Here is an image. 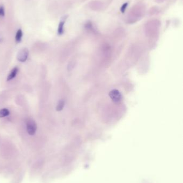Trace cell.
Listing matches in <instances>:
<instances>
[{
	"label": "cell",
	"mask_w": 183,
	"mask_h": 183,
	"mask_svg": "<svg viewBox=\"0 0 183 183\" xmlns=\"http://www.w3.org/2000/svg\"><path fill=\"white\" fill-rule=\"evenodd\" d=\"M37 129V124L35 120L28 119L26 121V130L29 135L33 136L36 132Z\"/></svg>",
	"instance_id": "cell-1"
},
{
	"label": "cell",
	"mask_w": 183,
	"mask_h": 183,
	"mask_svg": "<svg viewBox=\"0 0 183 183\" xmlns=\"http://www.w3.org/2000/svg\"><path fill=\"white\" fill-rule=\"evenodd\" d=\"M28 54L29 52L27 48H24L22 49L17 54V60L21 62H25L28 58Z\"/></svg>",
	"instance_id": "cell-2"
},
{
	"label": "cell",
	"mask_w": 183,
	"mask_h": 183,
	"mask_svg": "<svg viewBox=\"0 0 183 183\" xmlns=\"http://www.w3.org/2000/svg\"><path fill=\"white\" fill-rule=\"evenodd\" d=\"M109 96L112 100L115 102H117L121 100V94L117 89H113L109 93Z\"/></svg>",
	"instance_id": "cell-3"
},
{
	"label": "cell",
	"mask_w": 183,
	"mask_h": 183,
	"mask_svg": "<svg viewBox=\"0 0 183 183\" xmlns=\"http://www.w3.org/2000/svg\"><path fill=\"white\" fill-rule=\"evenodd\" d=\"M67 18V17L65 16L62 18V19L61 20L60 23L59 24L58 26V33L59 35H62L64 32V25L66 21V18Z\"/></svg>",
	"instance_id": "cell-4"
},
{
	"label": "cell",
	"mask_w": 183,
	"mask_h": 183,
	"mask_svg": "<svg viewBox=\"0 0 183 183\" xmlns=\"http://www.w3.org/2000/svg\"><path fill=\"white\" fill-rule=\"evenodd\" d=\"M18 72V67H15L12 69L11 72L8 75L7 81H10L12 80L16 76L17 73Z\"/></svg>",
	"instance_id": "cell-5"
},
{
	"label": "cell",
	"mask_w": 183,
	"mask_h": 183,
	"mask_svg": "<svg viewBox=\"0 0 183 183\" xmlns=\"http://www.w3.org/2000/svg\"><path fill=\"white\" fill-rule=\"evenodd\" d=\"M22 37H23V32H22V30L19 29L17 31L16 34V37H15V40H16V42L19 43V42H21Z\"/></svg>",
	"instance_id": "cell-6"
},
{
	"label": "cell",
	"mask_w": 183,
	"mask_h": 183,
	"mask_svg": "<svg viewBox=\"0 0 183 183\" xmlns=\"http://www.w3.org/2000/svg\"><path fill=\"white\" fill-rule=\"evenodd\" d=\"M10 114V111L8 109L3 108L0 110V118L5 117Z\"/></svg>",
	"instance_id": "cell-7"
},
{
	"label": "cell",
	"mask_w": 183,
	"mask_h": 183,
	"mask_svg": "<svg viewBox=\"0 0 183 183\" xmlns=\"http://www.w3.org/2000/svg\"><path fill=\"white\" fill-rule=\"evenodd\" d=\"M64 106H65V101H64V100H60L58 103V104H57V106H56V111H62L64 108Z\"/></svg>",
	"instance_id": "cell-8"
},
{
	"label": "cell",
	"mask_w": 183,
	"mask_h": 183,
	"mask_svg": "<svg viewBox=\"0 0 183 183\" xmlns=\"http://www.w3.org/2000/svg\"><path fill=\"white\" fill-rule=\"evenodd\" d=\"M128 5V3L127 2L125 3L124 4H123V5L121 6V7L120 8V11L121 12V13H122V14L124 13Z\"/></svg>",
	"instance_id": "cell-9"
},
{
	"label": "cell",
	"mask_w": 183,
	"mask_h": 183,
	"mask_svg": "<svg viewBox=\"0 0 183 183\" xmlns=\"http://www.w3.org/2000/svg\"><path fill=\"white\" fill-rule=\"evenodd\" d=\"M5 15V8L3 6H0V17H4Z\"/></svg>",
	"instance_id": "cell-10"
}]
</instances>
